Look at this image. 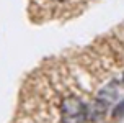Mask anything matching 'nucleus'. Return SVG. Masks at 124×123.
I'll return each mask as SVG.
<instances>
[{"instance_id":"obj_3","label":"nucleus","mask_w":124,"mask_h":123,"mask_svg":"<svg viewBox=\"0 0 124 123\" xmlns=\"http://www.w3.org/2000/svg\"><path fill=\"white\" fill-rule=\"evenodd\" d=\"M59 2H64V0H59Z\"/></svg>"},{"instance_id":"obj_2","label":"nucleus","mask_w":124,"mask_h":123,"mask_svg":"<svg viewBox=\"0 0 124 123\" xmlns=\"http://www.w3.org/2000/svg\"><path fill=\"white\" fill-rule=\"evenodd\" d=\"M123 113H124V102L119 104V107L116 108V112H114V115H123Z\"/></svg>"},{"instance_id":"obj_1","label":"nucleus","mask_w":124,"mask_h":123,"mask_svg":"<svg viewBox=\"0 0 124 123\" xmlns=\"http://www.w3.org/2000/svg\"><path fill=\"white\" fill-rule=\"evenodd\" d=\"M62 123H85L88 117V108L78 97L69 95L61 104Z\"/></svg>"}]
</instances>
